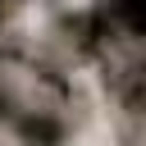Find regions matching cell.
Returning a JSON list of instances; mask_svg holds the SVG:
<instances>
[{
	"mask_svg": "<svg viewBox=\"0 0 146 146\" xmlns=\"http://www.w3.org/2000/svg\"><path fill=\"white\" fill-rule=\"evenodd\" d=\"M119 105H123L132 119H146V59H137V64L123 73V87H119Z\"/></svg>",
	"mask_w": 146,
	"mask_h": 146,
	"instance_id": "cell-1",
	"label": "cell"
},
{
	"mask_svg": "<svg viewBox=\"0 0 146 146\" xmlns=\"http://www.w3.org/2000/svg\"><path fill=\"white\" fill-rule=\"evenodd\" d=\"M0 9H5V5H0Z\"/></svg>",
	"mask_w": 146,
	"mask_h": 146,
	"instance_id": "cell-3",
	"label": "cell"
},
{
	"mask_svg": "<svg viewBox=\"0 0 146 146\" xmlns=\"http://www.w3.org/2000/svg\"><path fill=\"white\" fill-rule=\"evenodd\" d=\"M0 5H23V0H0Z\"/></svg>",
	"mask_w": 146,
	"mask_h": 146,
	"instance_id": "cell-2",
	"label": "cell"
}]
</instances>
